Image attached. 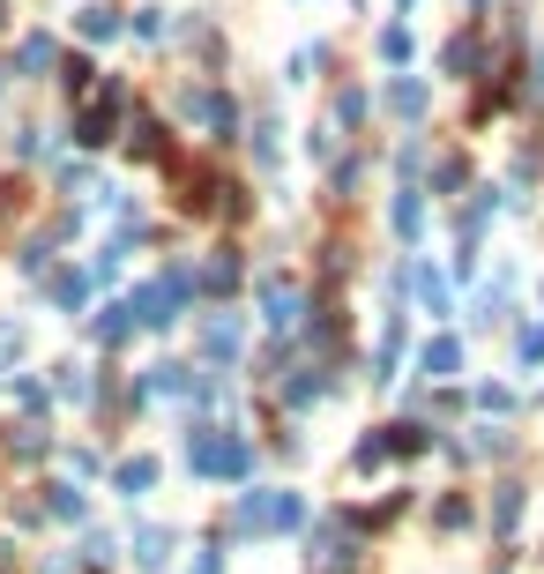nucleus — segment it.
Here are the masks:
<instances>
[{
	"instance_id": "obj_7",
	"label": "nucleus",
	"mask_w": 544,
	"mask_h": 574,
	"mask_svg": "<svg viewBox=\"0 0 544 574\" xmlns=\"http://www.w3.org/2000/svg\"><path fill=\"white\" fill-rule=\"evenodd\" d=\"M418 373H425V380H456V373H462V343H456V336H433V343L418 351Z\"/></svg>"
},
{
	"instance_id": "obj_10",
	"label": "nucleus",
	"mask_w": 544,
	"mask_h": 574,
	"mask_svg": "<svg viewBox=\"0 0 544 574\" xmlns=\"http://www.w3.org/2000/svg\"><path fill=\"white\" fill-rule=\"evenodd\" d=\"M165 552H172V530H134V567L142 574H165Z\"/></svg>"
},
{
	"instance_id": "obj_16",
	"label": "nucleus",
	"mask_w": 544,
	"mask_h": 574,
	"mask_svg": "<svg viewBox=\"0 0 544 574\" xmlns=\"http://www.w3.org/2000/svg\"><path fill=\"white\" fill-rule=\"evenodd\" d=\"M187 284H202V291H232V284H239V261H232V254H216V261H202V277H187Z\"/></svg>"
},
{
	"instance_id": "obj_8",
	"label": "nucleus",
	"mask_w": 544,
	"mask_h": 574,
	"mask_svg": "<svg viewBox=\"0 0 544 574\" xmlns=\"http://www.w3.org/2000/svg\"><path fill=\"white\" fill-rule=\"evenodd\" d=\"M52 60H60V45L45 38V31H31V38L15 45V68H23V75H45V68H52Z\"/></svg>"
},
{
	"instance_id": "obj_2",
	"label": "nucleus",
	"mask_w": 544,
	"mask_h": 574,
	"mask_svg": "<svg viewBox=\"0 0 544 574\" xmlns=\"http://www.w3.org/2000/svg\"><path fill=\"white\" fill-rule=\"evenodd\" d=\"M298 523H306V500H298L292 485H261V492H247V500H239V530H253V537L298 530Z\"/></svg>"
},
{
	"instance_id": "obj_9",
	"label": "nucleus",
	"mask_w": 544,
	"mask_h": 574,
	"mask_svg": "<svg viewBox=\"0 0 544 574\" xmlns=\"http://www.w3.org/2000/svg\"><path fill=\"white\" fill-rule=\"evenodd\" d=\"M202 351H210V359H232V351H239V321H232V314H210V321H202Z\"/></svg>"
},
{
	"instance_id": "obj_14",
	"label": "nucleus",
	"mask_w": 544,
	"mask_h": 574,
	"mask_svg": "<svg viewBox=\"0 0 544 574\" xmlns=\"http://www.w3.org/2000/svg\"><path fill=\"white\" fill-rule=\"evenodd\" d=\"M388 216H395V232H403V239H418V232H425V202H418V187H403Z\"/></svg>"
},
{
	"instance_id": "obj_1",
	"label": "nucleus",
	"mask_w": 544,
	"mask_h": 574,
	"mask_svg": "<svg viewBox=\"0 0 544 574\" xmlns=\"http://www.w3.org/2000/svg\"><path fill=\"white\" fill-rule=\"evenodd\" d=\"M187 470H194V478H247L253 448L239 441V433H224V425H194V441H187Z\"/></svg>"
},
{
	"instance_id": "obj_26",
	"label": "nucleus",
	"mask_w": 544,
	"mask_h": 574,
	"mask_svg": "<svg viewBox=\"0 0 544 574\" xmlns=\"http://www.w3.org/2000/svg\"><path fill=\"white\" fill-rule=\"evenodd\" d=\"M60 396H75V403H83V396H90V373L83 366H60Z\"/></svg>"
},
{
	"instance_id": "obj_27",
	"label": "nucleus",
	"mask_w": 544,
	"mask_h": 574,
	"mask_svg": "<svg viewBox=\"0 0 544 574\" xmlns=\"http://www.w3.org/2000/svg\"><path fill=\"white\" fill-rule=\"evenodd\" d=\"M433 523H440V530H462V523H470V507H462V500H440V515H433Z\"/></svg>"
},
{
	"instance_id": "obj_29",
	"label": "nucleus",
	"mask_w": 544,
	"mask_h": 574,
	"mask_svg": "<svg viewBox=\"0 0 544 574\" xmlns=\"http://www.w3.org/2000/svg\"><path fill=\"white\" fill-rule=\"evenodd\" d=\"M194 574H224V560L216 552H194Z\"/></svg>"
},
{
	"instance_id": "obj_28",
	"label": "nucleus",
	"mask_w": 544,
	"mask_h": 574,
	"mask_svg": "<svg viewBox=\"0 0 544 574\" xmlns=\"http://www.w3.org/2000/svg\"><path fill=\"white\" fill-rule=\"evenodd\" d=\"M522 359H544V321H537V328H522Z\"/></svg>"
},
{
	"instance_id": "obj_6",
	"label": "nucleus",
	"mask_w": 544,
	"mask_h": 574,
	"mask_svg": "<svg viewBox=\"0 0 544 574\" xmlns=\"http://www.w3.org/2000/svg\"><path fill=\"white\" fill-rule=\"evenodd\" d=\"M179 113H187V120H202V127H216V134L232 127V105H224L216 90H194V82L179 90Z\"/></svg>"
},
{
	"instance_id": "obj_3",
	"label": "nucleus",
	"mask_w": 544,
	"mask_h": 574,
	"mask_svg": "<svg viewBox=\"0 0 544 574\" xmlns=\"http://www.w3.org/2000/svg\"><path fill=\"white\" fill-rule=\"evenodd\" d=\"M179 298H187V269H172V277H157V284H142L134 298H127V314L142 328H172L179 321Z\"/></svg>"
},
{
	"instance_id": "obj_24",
	"label": "nucleus",
	"mask_w": 544,
	"mask_h": 574,
	"mask_svg": "<svg viewBox=\"0 0 544 574\" xmlns=\"http://www.w3.org/2000/svg\"><path fill=\"white\" fill-rule=\"evenodd\" d=\"M448 68H456V75H470V68H477V38H456V45H448Z\"/></svg>"
},
{
	"instance_id": "obj_11",
	"label": "nucleus",
	"mask_w": 544,
	"mask_h": 574,
	"mask_svg": "<svg viewBox=\"0 0 544 574\" xmlns=\"http://www.w3.org/2000/svg\"><path fill=\"white\" fill-rule=\"evenodd\" d=\"M388 113L418 120V113H425V82H418V75H395V82H388Z\"/></svg>"
},
{
	"instance_id": "obj_25",
	"label": "nucleus",
	"mask_w": 544,
	"mask_h": 574,
	"mask_svg": "<svg viewBox=\"0 0 544 574\" xmlns=\"http://www.w3.org/2000/svg\"><path fill=\"white\" fill-rule=\"evenodd\" d=\"M380 60H411V31H380Z\"/></svg>"
},
{
	"instance_id": "obj_21",
	"label": "nucleus",
	"mask_w": 544,
	"mask_h": 574,
	"mask_svg": "<svg viewBox=\"0 0 544 574\" xmlns=\"http://www.w3.org/2000/svg\"><path fill=\"white\" fill-rule=\"evenodd\" d=\"M52 515H60V523H83V515H90V500H83L75 485H52Z\"/></svg>"
},
{
	"instance_id": "obj_4",
	"label": "nucleus",
	"mask_w": 544,
	"mask_h": 574,
	"mask_svg": "<svg viewBox=\"0 0 544 574\" xmlns=\"http://www.w3.org/2000/svg\"><path fill=\"white\" fill-rule=\"evenodd\" d=\"M298 306H306V298H298L292 277H261V321H269V328H292Z\"/></svg>"
},
{
	"instance_id": "obj_5",
	"label": "nucleus",
	"mask_w": 544,
	"mask_h": 574,
	"mask_svg": "<svg viewBox=\"0 0 544 574\" xmlns=\"http://www.w3.org/2000/svg\"><path fill=\"white\" fill-rule=\"evenodd\" d=\"M120 82H105V97H97V105H90L83 113V127H75V142H90V150H97V142H113V113H120Z\"/></svg>"
},
{
	"instance_id": "obj_20",
	"label": "nucleus",
	"mask_w": 544,
	"mask_h": 574,
	"mask_svg": "<svg viewBox=\"0 0 544 574\" xmlns=\"http://www.w3.org/2000/svg\"><path fill=\"white\" fill-rule=\"evenodd\" d=\"M83 38H120V15H113V8H83Z\"/></svg>"
},
{
	"instance_id": "obj_12",
	"label": "nucleus",
	"mask_w": 544,
	"mask_h": 574,
	"mask_svg": "<svg viewBox=\"0 0 544 574\" xmlns=\"http://www.w3.org/2000/svg\"><path fill=\"white\" fill-rule=\"evenodd\" d=\"M113 485H120L127 500H142V492L157 485V462H150V455H134V462H120V470H113Z\"/></svg>"
},
{
	"instance_id": "obj_18",
	"label": "nucleus",
	"mask_w": 544,
	"mask_h": 574,
	"mask_svg": "<svg viewBox=\"0 0 544 574\" xmlns=\"http://www.w3.org/2000/svg\"><path fill=\"white\" fill-rule=\"evenodd\" d=\"M8 455H15V462H38V455H45V433H38V425H15V433H8Z\"/></svg>"
},
{
	"instance_id": "obj_15",
	"label": "nucleus",
	"mask_w": 544,
	"mask_h": 574,
	"mask_svg": "<svg viewBox=\"0 0 544 574\" xmlns=\"http://www.w3.org/2000/svg\"><path fill=\"white\" fill-rule=\"evenodd\" d=\"M90 336H97V343H127V336H134V314H127V306H105V314L90 321Z\"/></svg>"
},
{
	"instance_id": "obj_22",
	"label": "nucleus",
	"mask_w": 544,
	"mask_h": 574,
	"mask_svg": "<svg viewBox=\"0 0 544 574\" xmlns=\"http://www.w3.org/2000/svg\"><path fill=\"white\" fill-rule=\"evenodd\" d=\"M321 388H329V380H321V373L306 366V380H292V410H306V403H321Z\"/></svg>"
},
{
	"instance_id": "obj_23",
	"label": "nucleus",
	"mask_w": 544,
	"mask_h": 574,
	"mask_svg": "<svg viewBox=\"0 0 544 574\" xmlns=\"http://www.w3.org/2000/svg\"><path fill=\"white\" fill-rule=\"evenodd\" d=\"M134 157H165V127H150V120L134 127Z\"/></svg>"
},
{
	"instance_id": "obj_19",
	"label": "nucleus",
	"mask_w": 544,
	"mask_h": 574,
	"mask_svg": "<svg viewBox=\"0 0 544 574\" xmlns=\"http://www.w3.org/2000/svg\"><path fill=\"white\" fill-rule=\"evenodd\" d=\"M522 523V485H500V500H493V530H515Z\"/></svg>"
},
{
	"instance_id": "obj_17",
	"label": "nucleus",
	"mask_w": 544,
	"mask_h": 574,
	"mask_svg": "<svg viewBox=\"0 0 544 574\" xmlns=\"http://www.w3.org/2000/svg\"><path fill=\"white\" fill-rule=\"evenodd\" d=\"M411 284H418L425 314H448V277H440V269H418V277H411Z\"/></svg>"
},
{
	"instance_id": "obj_13",
	"label": "nucleus",
	"mask_w": 544,
	"mask_h": 574,
	"mask_svg": "<svg viewBox=\"0 0 544 574\" xmlns=\"http://www.w3.org/2000/svg\"><path fill=\"white\" fill-rule=\"evenodd\" d=\"M45 291H52V306H68V314H83L90 306V277H75V269H60Z\"/></svg>"
}]
</instances>
